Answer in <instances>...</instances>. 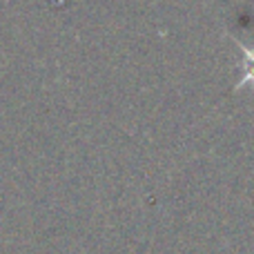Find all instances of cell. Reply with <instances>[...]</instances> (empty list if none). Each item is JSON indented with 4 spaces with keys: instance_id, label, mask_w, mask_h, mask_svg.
<instances>
[{
    "instance_id": "cell-1",
    "label": "cell",
    "mask_w": 254,
    "mask_h": 254,
    "mask_svg": "<svg viewBox=\"0 0 254 254\" xmlns=\"http://www.w3.org/2000/svg\"><path fill=\"white\" fill-rule=\"evenodd\" d=\"M246 56H248V74L243 76L239 87H243V85H248V83H254V52H248L246 49Z\"/></svg>"
}]
</instances>
